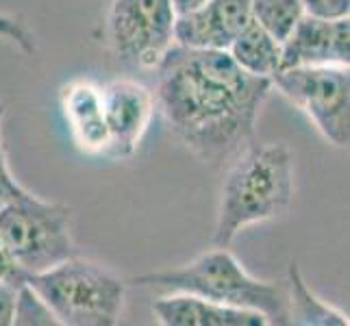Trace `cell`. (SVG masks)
<instances>
[{"label": "cell", "instance_id": "1", "mask_svg": "<svg viewBox=\"0 0 350 326\" xmlns=\"http://www.w3.org/2000/svg\"><path fill=\"white\" fill-rule=\"evenodd\" d=\"M157 72L154 100L174 137L202 163H222L255 139L272 81L241 70L226 51L174 44Z\"/></svg>", "mask_w": 350, "mask_h": 326}, {"label": "cell", "instance_id": "2", "mask_svg": "<svg viewBox=\"0 0 350 326\" xmlns=\"http://www.w3.org/2000/svg\"><path fill=\"white\" fill-rule=\"evenodd\" d=\"M294 194V157L285 144L248 141L233 157L218 215L213 228V246L228 248L246 226L281 217Z\"/></svg>", "mask_w": 350, "mask_h": 326}, {"label": "cell", "instance_id": "3", "mask_svg": "<svg viewBox=\"0 0 350 326\" xmlns=\"http://www.w3.org/2000/svg\"><path fill=\"white\" fill-rule=\"evenodd\" d=\"M133 283L157 285L170 292L194 294L220 305L259 311L268 318L270 326L289 324L287 292L272 281L255 279L228 248L213 246L180 268L142 274L135 276Z\"/></svg>", "mask_w": 350, "mask_h": 326}, {"label": "cell", "instance_id": "4", "mask_svg": "<svg viewBox=\"0 0 350 326\" xmlns=\"http://www.w3.org/2000/svg\"><path fill=\"white\" fill-rule=\"evenodd\" d=\"M27 285L64 326H116L126 300L120 276L79 255L27 276Z\"/></svg>", "mask_w": 350, "mask_h": 326}, {"label": "cell", "instance_id": "5", "mask_svg": "<svg viewBox=\"0 0 350 326\" xmlns=\"http://www.w3.org/2000/svg\"><path fill=\"white\" fill-rule=\"evenodd\" d=\"M0 237L27 276L77 257L70 207L42 200L31 191L0 209Z\"/></svg>", "mask_w": 350, "mask_h": 326}, {"label": "cell", "instance_id": "6", "mask_svg": "<svg viewBox=\"0 0 350 326\" xmlns=\"http://www.w3.org/2000/svg\"><path fill=\"white\" fill-rule=\"evenodd\" d=\"M172 0H113L107 16L111 51L126 72H154L174 42Z\"/></svg>", "mask_w": 350, "mask_h": 326}, {"label": "cell", "instance_id": "7", "mask_svg": "<svg viewBox=\"0 0 350 326\" xmlns=\"http://www.w3.org/2000/svg\"><path fill=\"white\" fill-rule=\"evenodd\" d=\"M272 87L303 111L322 137L337 148L350 141V74L348 66L283 68L270 79Z\"/></svg>", "mask_w": 350, "mask_h": 326}, {"label": "cell", "instance_id": "8", "mask_svg": "<svg viewBox=\"0 0 350 326\" xmlns=\"http://www.w3.org/2000/svg\"><path fill=\"white\" fill-rule=\"evenodd\" d=\"M154 94L137 79H116L103 85V111L109 133V159H129L146 135L154 113Z\"/></svg>", "mask_w": 350, "mask_h": 326}, {"label": "cell", "instance_id": "9", "mask_svg": "<svg viewBox=\"0 0 350 326\" xmlns=\"http://www.w3.org/2000/svg\"><path fill=\"white\" fill-rule=\"evenodd\" d=\"M350 20L303 16L281 44V70L303 66H348Z\"/></svg>", "mask_w": 350, "mask_h": 326}, {"label": "cell", "instance_id": "10", "mask_svg": "<svg viewBox=\"0 0 350 326\" xmlns=\"http://www.w3.org/2000/svg\"><path fill=\"white\" fill-rule=\"evenodd\" d=\"M250 20V0H207L198 9L176 16L174 42L198 51H226Z\"/></svg>", "mask_w": 350, "mask_h": 326}, {"label": "cell", "instance_id": "11", "mask_svg": "<svg viewBox=\"0 0 350 326\" xmlns=\"http://www.w3.org/2000/svg\"><path fill=\"white\" fill-rule=\"evenodd\" d=\"M62 111L70 135L88 154H107L109 133L103 111V85L92 79H75L62 87Z\"/></svg>", "mask_w": 350, "mask_h": 326}, {"label": "cell", "instance_id": "12", "mask_svg": "<svg viewBox=\"0 0 350 326\" xmlns=\"http://www.w3.org/2000/svg\"><path fill=\"white\" fill-rule=\"evenodd\" d=\"M152 313L163 326H270L259 311L220 305L183 292L154 300Z\"/></svg>", "mask_w": 350, "mask_h": 326}, {"label": "cell", "instance_id": "13", "mask_svg": "<svg viewBox=\"0 0 350 326\" xmlns=\"http://www.w3.org/2000/svg\"><path fill=\"white\" fill-rule=\"evenodd\" d=\"M233 62L252 77L272 79L281 70V42L272 38L255 20L226 48Z\"/></svg>", "mask_w": 350, "mask_h": 326}, {"label": "cell", "instance_id": "14", "mask_svg": "<svg viewBox=\"0 0 350 326\" xmlns=\"http://www.w3.org/2000/svg\"><path fill=\"white\" fill-rule=\"evenodd\" d=\"M287 313L289 324L296 326H348L346 313L327 305L311 292L298 261H292L287 268Z\"/></svg>", "mask_w": 350, "mask_h": 326}, {"label": "cell", "instance_id": "15", "mask_svg": "<svg viewBox=\"0 0 350 326\" xmlns=\"http://www.w3.org/2000/svg\"><path fill=\"white\" fill-rule=\"evenodd\" d=\"M252 20L281 44L305 16L300 0H250Z\"/></svg>", "mask_w": 350, "mask_h": 326}, {"label": "cell", "instance_id": "16", "mask_svg": "<svg viewBox=\"0 0 350 326\" xmlns=\"http://www.w3.org/2000/svg\"><path fill=\"white\" fill-rule=\"evenodd\" d=\"M14 324L16 326H51L59 324L57 318L53 316V311L46 307L44 300L33 292V289L24 283L18 289V298H16V311H14Z\"/></svg>", "mask_w": 350, "mask_h": 326}, {"label": "cell", "instance_id": "17", "mask_svg": "<svg viewBox=\"0 0 350 326\" xmlns=\"http://www.w3.org/2000/svg\"><path fill=\"white\" fill-rule=\"evenodd\" d=\"M0 38L9 40L11 44H16L24 55H35L38 53V42L35 35L24 27V24L11 16L0 14Z\"/></svg>", "mask_w": 350, "mask_h": 326}, {"label": "cell", "instance_id": "18", "mask_svg": "<svg viewBox=\"0 0 350 326\" xmlns=\"http://www.w3.org/2000/svg\"><path fill=\"white\" fill-rule=\"evenodd\" d=\"M305 16L322 18V20H337L348 18L350 0H300Z\"/></svg>", "mask_w": 350, "mask_h": 326}, {"label": "cell", "instance_id": "19", "mask_svg": "<svg viewBox=\"0 0 350 326\" xmlns=\"http://www.w3.org/2000/svg\"><path fill=\"white\" fill-rule=\"evenodd\" d=\"M29 194V189H24L18 180L14 178L7 163V154L3 150V144H0V209H5L7 204L16 202Z\"/></svg>", "mask_w": 350, "mask_h": 326}, {"label": "cell", "instance_id": "20", "mask_svg": "<svg viewBox=\"0 0 350 326\" xmlns=\"http://www.w3.org/2000/svg\"><path fill=\"white\" fill-rule=\"evenodd\" d=\"M0 281L11 283L16 287H22L27 283V274L22 272V268L14 261V257H11V252L7 250L3 237H0Z\"/></svg>", "mask_w": 350, "mask_h": 326}, {"label": "cell", "instance_id": "21", "mask_svg": "<svg viewBox=\"0 0 350 326\" xmlns=\"http://www.w3.org/2000/svg\"><path fill=\"white\" fill-rule=\"evenodd\" d=\"M18 289L20 287L0 281V326H11V324H14Z\"/></svg>", "mask_w": 350, "mask_h": 326}, {"label": "cell", "instance_id": "22", "mask_svg": "<svg viewBox=\"0 0 350 326\" xmlns=\"http://www.w3.org/2000/svg\"><path fill=\"white\" fill-rule=\"evenodd\" d=\"M204 3H207V0H172V7L178 16V14H187V11H194Z\"/></svg>", "mask_w": 350, "mask_h": 326}, {"label": "cell", "instance_id": "23", "mask_svg": "<svg viewBox=\"0 0 350 326\" xmlns=\"http://www.w3.org/2000/svg\"><path fill=\"white\" fill-rule=\"evenodd\" d=\"M3 116H5V107H3V103H0V122H3Z\"/></svg>", "mask_w": 350, "mask_h": 326}]
</instances>
